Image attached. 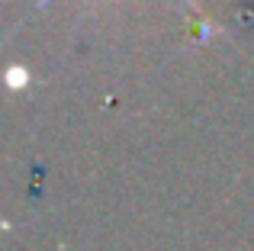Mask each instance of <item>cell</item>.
I'll return each instance as SVG.
<instances>
[{
	"mask_svg": "<svg viewBox=\"0 0 254 251\" xmlns=\"http://www.w3.org/2000/svg\"><path fill=\"white\" fill-rule=\"evenodd\" d=\"M26 81H29V74H26L23 68H10V71H6V84H10L13 90H16V87H26Z\"/></svg>",
	"mask_w": 254,
	"mask_h": 251,
	"instance_id": "6da1fadb",
	"label": "cell"
}]
</instances>
